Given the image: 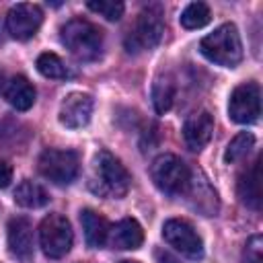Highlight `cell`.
Here are the masks:
<instances>
[{
	"instance_id": "obj_1",
	"label": "cell",
	"mask_w": 263,
	"mask_h": 263,
	"mask_svg": "<svg viewBox=\"0 0 263 263\" xmlns=\"http://www.w3.org/2000/svg\"><path fill=\"white\" fill-rule=\"evenodd\" d=\"M90 189L97 195L103 197H123L129 189L132 175L121 164L117 156H113L107 150H101L92 158V171H90Z\"/></svg>"
},
{
	"instance_id": "obj_2",
	"label": "cell",
	"mask_w": 263,
	"mask_h": 263,
	"mask_svg": "<svg viewBox=\"0 0 263 263\" xmlns=\"http://www.w3.org/2000/svg\"><path fill=\"white\" fill-rule=\"evenodd\" d=\"M60 39L80 62H92L103 51V31L86 18H72L62 25Z\"/></svg>"
},
{
	"instance_id": "obj_3",
	"label": "cell",
	"mask_w": 263,
	"mask_h": 263,
	"mask_svg": "<svg viewBox=\"0 0 263 263\" xmlns=\"http://www.w3.org/2000/svg\"><path fill=\"white\" fill-rule=\"evenodd\" d=\"M199 49L210 62L224 68H234L242 60L240 35L232 23H224L214 33L205 35L199 43Z\"/></svg>"
},
{
	"instance_id": "obj_4",
	"label": "cell",
	"mask_w": 263,
	"mask_h": 263,
	"mask_svg": "<svg viewBox=\"0 0 263 263\" xmlns=\"http://www.w3.org/2000/svg\"><path fill=\"white\" fill-rule=\"evenodd\" d=\"M164 33V21H162V8L160 4H148L136 21L134 31L125 39V49L129 53H138L144 49H152L160 43Z\"/></svg>"
},
{
	"instance_id": "obj_5",
	"label": "cell",
	"mask_w": 263,
	"mask_h": 263,
	"mask_svg": "<svg viewBox=\"0 0 263 263\" xmlns=\"http://www.w3.org/2000/svg\"><path fill=\"white\" fill-rule=\"evenodd\" d=\"M150 177L160 191L168 195H179V193H185L191 179V171L179 156L160 154L150 166Z\"/></svg>"
},
{
	"instance_id": "obj_6",
	"label": "cell",
	"mask_w": 263,
	"mask_h": 263,
	"mask_svg": "<svg viewBox=\"0 0 263 263\" xmlns=\"http://www.w3.org/2000/svg\"><path fill=\"white\" fill-rule=\"evenodd\" d=\"M72 226L62 214H49L41 220L39 226V245L45 257L62 259L72 249Z\"/></svg>"
},
{
	"instance_id": "obj_7",
	"label": "cell",
	"mask_w": 263,
	"mask_h": 263,
	"mask_svg": "<svg viewBox=\"0 0 263 263\" xmlns=\"http://www.w3.org/2000/svg\"><path fill=\"white\" fill-rule=\"evenodd\" d=\"M80 171V158L74 150L49 148L39 156V173L53 185H70Z\"/></svg>"
},
{
	"instance_id": "obj_8",
	"label": "cell",
	"mask_w": 263,
	"mask_h": 263,
	"mask_svg": "<svg viewBox=\"0 0 263 263\" xmlns=\"http://www.w3.org/2000/svg\"><path fill=\"white\" fill-rule=\"evenodd\" d=\"M162 238L187 259L199 261L203 257V242L199 234L193 230V226L185 220H179V218L166 220L162 224Z\"/></svg>"
},
{
	"instance_id": "obj_9",
	"label": "cell",
	"mask_w": 263,
	"mask_h": 263,
	"mask_svg": "<svg viewBox=\"0 0 263 263\" xmlns=\"http://www.w3.org/2000/svg\"><path fill=\"white\" fill-rule=\"evenodd\" d=\"M228 115L236 123H255L261 115V90L257 82L238 84L228 101Z\"/></svg>"
},
{
	"instance_id": "obj_10",
	"label": "cell",
	"mask_w": 263,
	"mask_h": 263,
	"mask_svg": "<svg viewBox=\"0 0 263 263\" xmlns=\"http://www.w3.org/2000/svg\"><path fill=\"white\" fill-rule=\"evenodd\" d=\"M41 21H43V12H41V8L37 4L21 2V4H14L8 10L6 29L14 39L25 41V39H31L39 31Z\"/></svg>"
},
{
	"instance_id": "obj_11",
	"label": "cell",
	"mask_w": 263,
	"mask_h": 263,
	"mask_svg": "<svg viewBox=\"0 0 263 263\" xmlns=\"http://www.w3.org/2000/svg\"><path fill=\"white\" fill-rule=\"evenodd\" d=\"M92 97L86 92H70L60 105V123L70 129H80L90 121Z\"/></svg>"
},
{
	"instance_id": "obj_12",
	"label": "cell",
	"mask_w": 263,
	"mask_h": 263,
	"mask_svg": "<svg viewBox=\"0 0 263 263\" xmlns=\"http://www.w3.org/2000/svg\"><path fill=\"white\" fill-rule=\"evenodd\" d=\"M212 134H214V117L210 115V111L193 113L183 125V140L187 148L193 152L203 150L212 140Z\"/></svg>"
},
{
	"instance_id": "obj_13",
	"label": "cell",
	"mask_w": 263,
	"mask_h": 263,
	"mask_svg": "<svg viewBox=\"0 0 263 263\" xmlns=\"http://www.w3.org/2000/svg\"><path fill=\"white\" fill-rule=\"evenodd\" d=\"M8 251L18 261H29L33 257V226L23 216L8 222Z\"/></svg>"
},
{
	"instance_id": "obj_14",
	"label": "cell",
	"mask_w": 263,
	"mask_h": 263,
	"mask_svg": "<svg viewBox=\"0 0 263 263\" xmlns=\"http://www.w3.org/2000/svg\"><path fill=\"white\" fill-rule=\"evenodd\" d=\"M185 193L191 195L193 208L199 210L203 216H216L218 214V195L210 187L208 179H203L201 175L189 179V185H187Z\"/></svg>"
},
{
	"instance_id": "obj_15",
	"label": "cell",
	"mask_w": 263,
	"mask_h": 263,
	"mask_svg": "<svg viewBox=\"0 0 263 263\" xmlns=\"http://www.w3.org/2000/svg\"><path fill=\"white\" fill-rule=\"evenodd\" d=\"M107 238L115 249H121V251L138 249L144 242V230L134 218H123L109 230Z\"/></svg>"
},
{
	"instance_id": "obj_16",
	"label": "cell",
	"mask_w": 263,
	"mask_h": 263,
	"mask_svg": "<svg viewBox=\"0 0 263 263\" xmlns=\"http://www.w3.org/2000/svg\"><path fill=\"white\" fill-rule=\"evenodd\" d=\"M238 197L240 201L251 208V210H259L261 208V181H259V160H255L251 164V168H247L236 185Z\"/></svg>"
},
{
	"instance_id": "obj_17",
	"label": "cell",
	"mask_w": 263,
	"mask_h": 263,
	"mask_svg": "<svg viewBox=\"0 0 263 263\" xmlns=\"http://www.w3.org/2000/svg\"><path fill=\"white\" fill-rule=\"evenodd\" d=\"M80 222H82L86 245L90 249H101L107 242V236H109L107 220L99 212H95V210H82L80 212Z\"/></svg>"
},
{
	"instance_id": "obj_18",
	"label": "cell",
	"mask_w": 263,
	"mask_h": 263,
	"mask_svg": "<svg viewBox=\"0 0 263 263\" xmlns=\"http://www.w3.org/2000/svg\"><path fill=\"white\" fill-rule=\"evenodd\" d=\"M6 101L16 109V111H27L35 103V88L25 76H14L4 88Z\"/></svg>"
},
{
	"instance_id": "obj_19",
	"label": "cell",
	"mask_w": 263,
	"mask_h": 263,
	"mask_svg": "<svg viewBox=\"0 0 263 263\" xmlns=\"http://www.w3.org/2000/svg\"><path fill=\"white\" fill-rule=\"evenodd\" d=\"M14 201L21 205V208H41V205H45L47 201H49V195H47V191L39 185V183H35V181H23L18 187H16V191H14Z\"/></svg>"
},
{
	"instance_id": "obj_20",
	"label": "cell",
	"mask_w": 263,
	"mask_h": 263,
	"mask_svg": "<svg viewBox=\"0 0 263 263\" xmlns=\"http://www.w3.org/2000/svg\"><path fill=\"white\" fill-rule=\"evenodd\" d=\"M35 66H37L39 74H41V76H45V78L64 80V78H68V76H70V72H68L66 64H64V60H62L58 53H51V51L41 53V55L37 58V64H35Z\"/></svg>"
},
{
	"instance_id": "obj_21",
	"label": "cell",
	"mask_w": 263,
	"mask_h": 263,
	"mask_svg": "<svg viewBox=\"0 0 263 263\" xmlns=\"http://www.w3.org/2000/svg\"><path fill=\"white\" fill-rule=\"evenodd\" d=\"M175 99V84L168 76H160L152 84V103L156 113H166Z\"/></svg>"
},
{
	"instance_id": "obj_22",
	"label": "cell",
	"mask_w": 263,
	"mask_h": 263,
	"mask_svg": "<svg viewBox=\"0 0 263 263\" xmlns=\"http://www.w3.org/2000/svg\"><path fill=\"white\" fill-rule=\"evenodd\" d=\"M212 18V12H210V6L205 2H191L185 6V10L181 12L179 21L185 29H201L210 23Z\"/></svg>"
},
{
	"instance_id": "obj_23",
	"label": "cell",
	"mask_w": 263,
	"mask_h": 263,
	"mask_svg": "<svg viewBox=\"0 0 263 263\" xmlns=\"http://www.w3.org/2000/svg\"><path fill=\"white\" fill-rule=\"evenodd\" d=\"M253 146H255V136H253L251 132H240V134H236V136L230 140V144L226 146L224 160H226L228 164L238 162V160H242V158L251 152Z\"/></svg>"
},
{
	"instance_id": "obj_24",
	"label": "cell",
	"mask_w": 263,
	"mask_h": 263,
	"mask_svg": "<svg viewBox=\"0 0 263 263\" xmlns=\"http://www.w3.org/2000/svg\"><path fill=\"white\" fill-rule=\"evenodd\" d=\"M92 12L105 16L107 21H119L123 14V2H115V0H90L86 4Z\"/></svg>"
},
{
	"instance_id": "obj_25",
	"label": "cell",
	"mask_w": 263,
	"mask_h": 263,
	"mask_svg": "<svg viewBox=\"0 0 263 263\" xmlns=\"http://www.w3.org/2000/svg\"><path fill=\"white\" fill-rule=\"evenodd\" d=\"M242 263H263V238L259 234L247 240L242 251Z\"/></svg>"
},
{
	"instance_id": "obj_26",
	"label": "cell",
	"mask_w": 263,
	"mask_h": 263,
	"mask_svg": "<svg viewBox=\"0 0 263 263\" xmlns=\"http://www.w3.org/2000/svg\"><path fill=\"white\" fill-rule=\"evenodd\" d=\"M12 181V166L6 160H0V189L8 187Z\"/></svg>"
},
{
	"instance_id": "obj_27",
	"label": "cell",
	"mask_w": 263,
	"mask_h": 263,
	"mask_svg": "<svg viewBox=\"0 0 263 263\" xmlns=\"http://www.w3.org/2000/svg\"><path fill=\"white\" fill-rule=\"evenodd\" d=\"M154 257H156V263H179L168 251H162V249H156L154 251Z\"/></svg>"
},
{
	"instance_id": "obj_28",
	"label": "cell",
	"mask_w": 263,
	"mask_h": 263,
	"mask_svg": "<svg viewBox=\"0 0 263 263\" xmlns=\"http://www.w3.org/2000/svg\"><path fill=\"white\" fill-rule=\"evenodd\" d=\"M4 84H6V82H4V72H2V70H0V90H2V88H4Z\"/></svg>"
},
{
	"instance_id": "obj_29",
	"label": "cell",
	"mask_w": 263,
	"mask_h": 263,
	"mask_svg": "<svg viewBox=\"0 0 263 263\" xmlns=\"http://www.w3.org/2000/svg\"><path fill=\"white\" fill-rule=\"evenodd\" d=\"M121 263H138V261H121Z\"/></svg>"
}]
</instances>
